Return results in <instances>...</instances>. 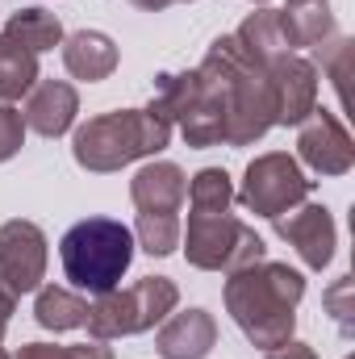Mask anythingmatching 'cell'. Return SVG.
Listing matches in <instances>:
<instances>
[{"label":"cell","mask_w":355,"mask_h":359,"mask_svg":"<svg viewBox=\"0 0 355 359\" xmlns=\"http://www.w3.org/2000/svg\"><path fill=\"white\" fill-rule=\"evenodd\" d=\"M301 297H305V276L272 259L230 271L226 280V313L260 351H276L293 339Z\"/></svg>","instance_id":"obj_1"},{"label":"cell","mask_w":355,"mask_h":359,"mask_svg":"<svg viewBox=\"0 0 355 359\" xmlns=\"http://www.w3.org/2000/svg\"><path fill=\"white\" fill-rule=\"evenodd\" d=\"M172 142V126L159 121L151 109H113L84 121L72 138V155L84 172L109 176L130 168L134 159H151Z\"/></svg>","instance_id":"obj_2"},{"label":"cell","mask_w":355,"mask_h":359,"mask_svg":"<svg viewBox=\"0 0 355 359\" xmlns=\"http://www.w3.org/2000/svg\"><path fill=\"white\" fill-rule=\"evenodd\" d=\"M205 59L226 80V147H251L276 126V104L267 72L234 42V34L213 38Z\"/></svg>","instance_id":"obj_3"},{"label":"cell","mask_w":355,"mask_h":359,"mask_svg":"<svg viewBox=\"0 0 355 359\" xmlns=\"http://www.w3.org/2000/svg\"><path fill=\"white\" fill-rule=\"evenodd\" d=\"M59 259L80 292H113L134 264V230L117 217H84L63 234Z\"/></svg>","instance_id":"obj_4"},{"label":"cell","mask_w":355,"mask_h":359,"mask_svg":"<svg viewBox=\"0 0 355 359\" xmlns=\"http://www.w3.org/2000/svg\"><path fill=\"white\" fill-rule=\"evenodd\" d=\"M180 288L172 276H142L130 288L100 292L88 305V334L109 343V339H130L142 330H155L168 313H176Z\"/></svg>","instance_id":"obj_5"},{"label":"cell","mask_w":355,"mask_h":359,"mask_svg":"<svg viewBox=\"0 0 355 359\" xmlns=\"http://www.w3.org/2000/svg\"><path fill=\"white\" fill-rule=\"evenodd\" d=\"M180 247L192 268L226 271V276L260 264L267 251L264 238L230 209L226 213H188V226H180Z\"/></svg>","instance_id":"obj_6"},{"label":"cell","mask_w":355,"mask_h":359,"mask_svg":"<svg viewBox=\"0 0 355 359\" xmlns=\"http://www.w3.org/2000/svg\"><path fill=\"white\" fill-rule=\"evenodd\" d=\"M309 192H314V180L301 172V163H297L293 155H284V151H267V155H260V159L247 163L234 201H239L247 213H255V217H272V222H276V217H284L288 209L305 205Z\"/></svg>","instance_id":"obj_7"},{"label":"cell","mask_w":355,"mask_h":359,"mask_svg":"<svg viewBox=\"0 0 355 359\" xmlns=\"http://www.w3.org/2000/svg\"><path fill=\"white\" fill-rule=\"evenodd\" d=\"M46 234L38 222L13 217L0 226V280L21 297V292H38L46 280Z\"/></svg>","instance_id":"obj_8"},{"label":"cell","mask_w":355,"mask_h":359,"mask_svg":"<svg viewBox=\"0 0 355 359\" xmlns=\"http://www.w3.org/2000/svg\"><path fill=\"white\" fill-rule=\"evenodd\" d=\"M297 159L318 172V176H347L355 163V142L347 126L339 121V113L330 109H314L301 126H297Z\"/></svg>","instance_id":"obj_9"},{"label":"cell","mask_w":355,"mask_h":359,"mask_svg":"<svg viewBox=\"0 0 355 359\" xmlns=\"http://www.w3.org/2000/svg\"><path fill=\"white\" fill-rule=\"evenodd\" d=\"M176 130L196 151L226 142V80H222V72L209 59H201V67H196V96L180 113Z\"/></svg>","instance_id":"obj_10"},{"label":"cell","mask_w":355,"mask_h":359,"mask_svg":"<svg viewBox=\"0 0 355 359\" xmlns=\"http://www.w3.org/2000/svg\"><path fill=\"white\" fill-rule=\"evenodd\" d=\"M276 104V126H301L318 109V67L301 55H280L264 67Z\"/></svg>","instance_id":"obj_11"},{"label":"cell","mask_w":355,"mask_h":359,"mask_svg":"<svg viewBox=\"0 0 355 359\" xmlns=\"http://www.w3.org/2000/svg\"><path fill=\"white\" fill-rule=\"evenodd\" d=\"M276 234L301 255V264L309 271H322L335 259V247H339V226H335L330 209L314 205V201L288 209V217H276Z\"/></svg>","instance_id":"obj_12"},{"label":"cell","mask_w":355,"mask_h":359,"mask_svg":"<svg viewBox=\"0 0 355 359\" xmlns=\"http://www.w3.org/2000/svg\"><path fill=\"white\" fill-rule=\"evenodd\" d=\"M76 113H80V92L67 80H38L25 92L21 121H25V130H34L42 138H63L76 126Z\"/></svg>","instance_id":"obj_13"},{"label":"cell","mask_w":355,"mask_h":359,"mask_svg":"<svg viewBox=\"0 0 355 359\" xmlns=\"http://www.w3.org/2000/svg\"><path fill=\"white\" fill-rule=\"evenodd\" d=\"M213 347H217V322L209 309L168 313L155 334V351L163 359H205Z\"/></svg>","instance_id":"obj_14"},{"label":"cell","mask_w":355,"mask_h":359,"mask_svg":"<svg viewBox=\"0 0 355 359\" xmlns=\"http://www.w3.org/2000/svg\"><path fill=\"white\" fill-rule=\"evenodd\" d=\"M184 192H188V176L168 159H155V163L138 168L134 180H130V201H134L138 213H180Z\"/></svg>","instance_id":"obj_15"},{"label":"cell","mask_w":355,"mask_h":359,"mask_svg":"<svg viewBox=\"0 0 355 359\" xmlns=\"http://www.w3.org/2000/svg\"><path fill=\"white\" fill-rule=\"evenodd\" d=\"M117 42L100 29H80L72 38H63V67L84 80V84H96V80H109L117 72Z\"/></svg>","instance_id":"obj_16"},{"label":"cell","mask_w":355,"mask_h":359,"mask_svg":"<svg viewBox=\"0 0 355 359\" xmlns=\"http://www.w3.org/2000/svg\"><path fill=\"white\" fill-rule=\"evenodd\" d=\"M280 13V29H284V42L288 50L297 46H318L335 34V13H330V0H288Z\"/></svg>","instance_id":"obj_17"},{"label":"cell","mask_w":355,"mask_h":359,"mask_svg":"<svg viewBox=\"0 0 355 359\" xmlns=\"http://www.w3.org/2000/svg\"><path fill=\"white\" fill-rule=\"evenodd\" d=\"M234 42H239L260 67H267V63L280 59V55H288V42H284V29H280V13H276V8H255V13L234 29Z\"/></svg>","instance_id":"obj_18"},{"label":"cell","mask_w":355,"mask_h":359,"mask_svg":"<svg viewBox=\"0 0 355 359\" xmlns=\"http://www.w3.org/2000/svg\"><path fill=\"white\" fill-rule=\"evenodd\" d=\"M34 318L42 330H80L88 322V301L72 288H55V284H42L38 288V301H34Z\"/></svg>","instance_id":"obj_19"},{"label":"cell","mask_w":355,"mask_h":359,"mask_svg":"<svg viewBox=\"0 0 355 359\" xmlns=\"http://www.w3.org/2000/svg\"><path fill=\"white\" fill-rule=\"evenodd\" d=\"M0 34L13 38V42H21V46L34 50V55L55 50V46L63 42V25H59V17L46 13V8H17V13H8V21H4Z\"/></svg>","instance_id":"obj_20"},{"label":"cell","mask_w":355,"mask_h":359,"mask_svg":"<svg viewBox=\"0 0 355 359\" xmlns=\"http://www.w3.org/2000/svg\"><path fill=\"white\" fill-rule=\"evenodd\" d=\"M38 80H42V76H38V55L0 34V104L21 100Z\"/></svg>","instance_id":"obj_21"},{"label":"cell","mask_w":355,"mask_h":359,"mask_svg":"<svg viewBox=\"0 0 355 359\" xmlns=\"http://www.w3.org/2000/svg\"><path fill=\"white\" fill-rule=\"evenodd\" d=\"M188 205L192 213H226L234 205V184L226 168H201L196 176L188 180Z\"/></svg>","instance_id":"obj_22"},{"label":"cell","mask_w":355,"mask_h":359,"mask_svg":"<svg viewBox=\"0 0 355 359\" xmlns=\"http://www.w3.org/2000/svg\"><path fill=\"white\" fill-rule=\"evenodd\" d=\"M134 247H142L147 255H172L180 247V217L176 213H138L134 222Z\"/></svg>","instance_id":"obj_23"},{"label":"cell","mask_w":355,"mask_h":359,"mask_svg":"<svg viewBox=\"0 0 355 359\" xmlns=\"http://www.w3.org/2000/svg\"><path fill=\"white\" fill-rule=\"evenodd\" d=\"M314 59H318V67L330 76V84L339 92V100H347V72H351V38H343V34H330L326 42H318L314 46Z\"/></svg>","instance_id":"obj_24"},{"label":"cell","mask_w":355,"mask_h":359,"mask_svg":"<svg viewBox=\"0 0 355 359\" xmlns=\"http://www.w3.org/2000/svg\"><path fill=\"white\" fill-rule=\"evenodd\" d=\"M25 142V121L13 104H0V163H8Z\"/></svg>","instance_id":"obj_25"},{"label":"cell","mask_w":355,"mask_h":359,"mask_svg":"<svg viewBox=\"0 0 355 359\" xmlns=\"http://www.w3.org/2000/svg\"><path fill=\"white\" fill-rule=\"evenodd\" d=\"M347 292H351V276H339L335 288L326 292V309L335 313V322H339L343 334H351V305H347Z\"/></svg>","instance_id":"obj_26"},{"label":"cell","mask_w":355,"mask_h":359,"mask_svg":"<svg viewBox=\"0 0 355 359\" xmlns=\"http://www.w3.org/2000/svg\"><path fill=\"white\" fill-rule=\"evenodd\" d=\"M8 359H67V347H55V343H25L17 355Z\"/></svg>","instance_id":"obj_27"},{"label":"cell","mask_w":355,"mask_h":359,"mask_svg":"<svg viewBox=\"0 0 355 359\" xmlns=\"http://www.w3.org/2000/svg\"><path fill=\"white\" fill-rule=\"evenodd\" d=\"M67 359H113V347H109V343H100V339H88V343L67 347Z\"/></svg>","instance_id":"obj_28"},{"label":"cell","mask_w":355,"mask_h":359,"mask_svg":"<svg viewBox=\"0 0 355 359\" xmlns=\"http://www.w3.org/2000/svg\"><path fill=\"white\" fill-rule=\"evenodd\" d=\"M267 359H318V351L309 347V343H284V347H276V351H267Z\"/></svg>","instance_id":"obj_29"},{"label":"cell","mask_w":355,"mask_h":359,"mask_svg":"<svg viewBox=\"0 0 355 359\" xmlns=\"http://www.w3.org/2000/svg\"><path fill=\"white\" fill-rule=\"evenodd\" d=\"M13 309H17V292L0 280V339H4V326H8V318H13Z\"/></svg>","instance_id":"obj_30"},{"label":"cell","mask_w":355,"mask_h":359,"mask_svg":"<svg viewBox=\"0 0 355 359\" xmlns=\"http://www.w3.org/2000/svg\"><path fill=\"white\" fill-rule=\"evenodd\" d=\"M138 8H147V13H159V8H168V4H176V0H134Z\"/></svg>","instance_id":"obj_31"},{"label":"cell","mask_w":355,"mask_h":359,"mask_svg":"<svg viewBox=\"0 0 355 359\" xmlns=\"http://www.w3.org/2000/svg\"><path fill=\"white\" fill-rule=\"evenodd\" d=\"M0 359H8V351H4V347H0Z\"/></svg>","instance_id":"obj_32"},{"label":"cell","mask_w":355,"mask_h":359,"mask_svg":"<svg viewBox=\"0 0 355 359\" xmlns=\"http://www.w3.org/2000/svg\"><path fill=\"white\" fill-rule=\"evenodd\" d=\"M251 4H267V0H251Z\"/></svg>","instance_id":"obj_33"}]
</instances>
